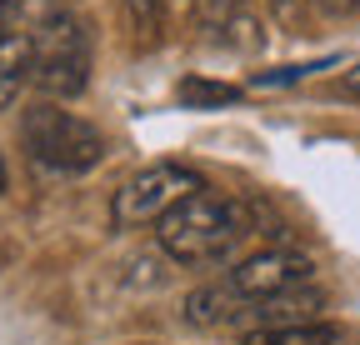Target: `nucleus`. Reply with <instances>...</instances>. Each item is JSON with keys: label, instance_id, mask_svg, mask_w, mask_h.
<instances>
[{"label": "nucleus", "instance_id": "3", "mask_svg": "<svg viewBox=\"0 0 360 345\" xmlns=\"http://www.w3.org/2000/svg\"><path fill=\"white\" fill-rule=\"evenodd\" d=\"M20 141L35 165L60 170V176H85V170H96L105 160V136L90 120L60 110L56 100H35L20 115Z\"/></svg>", "mask_w": 360, "mask_h": 345}, {"label": "nucleus", "instance_id": "4", "mask_svg": "<svg viewBox=\"0 0 360 345\" xmlns=\"http://www.w3.org/2000/svg\"><path fill=\"white\" fill-rule=\"evenodd\" d=\"M200 190H205L200 170L180 165V160H155L146 170H135V176L115 190L110 215H115V226H125V230L130 226H155V221H165L180 200H191Z\"/></svg>", "mask_w": 360, "mask_h": 345}, {"label": "nucleus", "instance_id": "13", "mask_svg": "<svg viewBox=\"0 0 360 345\" xmlns=\"http://www.w3.org/2000/svg\"><path fill=\"white\" fill-rule=\"evenodd\" d=\"M315 6H321L326 15H350V11L360 6V0H315Z\"/></svg>", "mask_w": 360, "mask_h": 345}, {"label": "nucleus", "instance_id": "1", "mask_svg": "<svg viewBox=\"0 0 360 345\" xmlns=\"http://www.w3.org/2000/svg\"><path fill=\"white\" fill-rule=\"evenodd\" d=\"M245 235H250V205L236 200V195H210V190L180 200L165 221H155L160 250L180 266L220 261V255H231Z\"/></svg>", "mask_w": 360, "mask_h": 345}, {"label": "nucleus", "instance_id": "9", "mask_svg": "<svg viewBox=\"0 0 360 345\" xmlns=\"http://www.w3.org/2000/svg\"><path fill=\"white\" fill-rule=\"evenodd\" d=\"M175 96H180V105H191V110H205V105H231V100H240V91H236V85H220V80H205V75H186Z\"/></svg>", "mask_w": 360, "mask_h": 345}, {"label": "nucleus", "instance_id": "7", "mask_svg": "<svg viewBox=\"0 0 360 345\" xmlns=\"http://www.w3.org/2000/svg\"><path fill=\"white\" fill-rule=\"evenodd\" d=\"M345 330L330 320H300V325H265V330H245L240 345H340Z\"/></svg>", "mask_w": 360, "mask_h": 345}, {"label": "nucleus", "instance_id": "14", "mask_svg": "<svg viewBox=\"0 0 360 345\" xmlns=\"http://www.w3.org/2000/svg\"><path fill=\"white\" fill-rule=\"evenodd\" d=\"M340 91H345V96H360V60H355V65L340 75Z\"/></svg>", "mask_w": 360, "mask_h": 345}, {"label": "nucleus", "instance_id": "15", "mask_svg": "<svg viewBox=\"0 0 360 345\" xmlns=\"http://www.w3.org/2000/svg\"><path fill=\"white\" fill-rule=\"evenodd\" d=\"M6 185H11V170H6V155H0V195H6Z\"/></svg>", "mask_w": 360, "mask_h": 345}, {"label": "nucleus", "instance_id": "11", "mask_svg": "<svg viewBox=\"0 0 360 345\" xmlns=\"http://www.w3.org/2000/svg\"><path fill=\"white\" fill-rule=\"evenodd\" d=\"M125 11H130V20L141 25L146 35H155L160 20H165V0H125Z\"/></svg>", "mask_w": 360, "mask_h": 345}, {"label": "nucleus", "instance_id": "8", "mask_svg": "<svg viewBox=\"0 0 360 345\" xmlns=\"http://www.w3.org/2000/svg\"><path fill=\"white\" fill-rule=\"evenodd\" d=\"M25 80H30V35H11V40H0V110L15 105V96L25 91Z\"/></svg>", "mask_w": 360, "mask_h": 345}, {"label": "nucleus", "instance_id": "2", "mask_svg": "<svg viewBox=\"0 0 360 345\" xmlns=\"http://www.w3.org/2000/svg\"><path fill=\"white\" fill-rule=\"evenodd\" d=\"M30 85L45 100H75L90 85V25L60 6L30 30Z\"/></svg>", "mask_w": 360, "mask_h": 345}, {"label": "nucleus", "instance_id": "16", "mask_svg": "<svg viewBox=\"0 0 360 345\" xmlns=\"http://www.w3.org/2000/svg\"><path fill=\"white\" fill-rule=\"evenodd\" d=\"M270 6H276L281 15H290V11H295V0H270Z\"/></svg>", "mask_w": 360, "mask_h": 345}, {"label": "nucleus", "instance_id": "12", "mask_svg": "<svg viewBox=\"0 0 360 345\" xmlns=\"http://www.w3.org/2000/svg\"><path fill=\"white\" fill-rule=\"evenodd\" d=\"M20 15H25V0H0V40L20 35V30H15V25H20Z\"/></svg>", "mask_w": 360, "mask_h": 345}, {"label": "nucleus", "instance_id": "5", "mask_svg": "<svg viewBox=\"0 0 360 345\" xmlns=\"http://www.w3.org/2000/svg\"><path fill=\"white\" fill-rule=\"evenodd\" d=\"M315 275V261L305 250H255L245 255V261L225 275V285H231L240 300H276V295H290V290H305Z\"/></svg>", "mask_w": 360, "mask_h": 345}, {"label": "nucleus", "instance_id": "6", "mask_svg": "<svg viewBox=\"0 0 360 345\" xmlns=\"http://www.w3.org/2000/svg\"><path fill=\"white\" fill-rule=\"evenodd\" d=\"M186 320L191 325H210V330H220V325H245V330H255V300H240L231 285H205V290H191L186 295Z\"/></svg>", "mask_w": 360, "mask_h": 345}, {"label": "nucleus", "instance_id": "10", "mask_svg": "<svg viewBox=\"0 0 360 345\" xmlns=\"http://www.w3.org/2000/svg\"><path fill=\"white\" fill-rule=\"evenodd\" d=\"M326 65H335V56H326V60H310V65L260 70V75H250V85H255V91H281V85H295V80H305V75H315V70H326Z\"/></svg>", "mask_w": 360, "mask_h": 345}]
</instances>
